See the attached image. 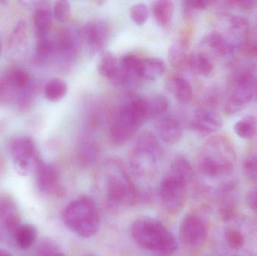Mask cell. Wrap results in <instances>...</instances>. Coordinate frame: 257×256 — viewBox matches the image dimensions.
<instances>
[{"label": "cell", "mask_w": 257, "mask_h": 256, "mask_svg": "<svg viewBox=\"0 0 257 256\" xmlns=\"http://www.w3.org/2000/svg\"><path fill=\"white\" fill-rule=\"evenodd\" d=\"M192 126L198 133L206 136L220 130L223 126V120L214 108L202 107L195 113Z\"/></svg>", "instance_id": "13"}, {"label": "cell", "mask_w": 257, "mask_h": 256, "mask_svg": "<svg viewBox=\"0 0 257 256\" xmlns=\"http://www.w3.org/2000/svg\"><path fill=\"white\" fill-rule=\"evenodd\" d=\"M99 154L100 150L96 141L85 140L79 145L78 160L82 166H91L97 161Z\"/></svg>", "instance_id": "24"}, {"label": "cell", "mask_w": 257, "mask_h": 256, "mask_svg": "<svg viewBox=\"0 0 257 256\" xmlns=\"http://www.w3.org/2000/svg\"><path fill=\"white\" fill-rule=\"evenodd\" d=\"M166 69V63L157 57L142 58L137 75L139 78L147 81H154L161 77Z\"/></svg>", "instance_id": "18"}, {"label": "cell", "mask_w": 257, "mask_h": 256, "mask_svg": "<svg viewBox=\"0 0 257 256\" xmlns=\"http://www.w3.org/2000/svg\"><path fill=\"white\" fill-rule=\"evenodd\" d=\"M188 61L191 69L202 76H210L214 72V62L205 53H196L189 58Z\"/></svg>", "instance_id": "25"}, {"label": "cell", "mask_w": 257, "mask_h": 256, "mask_svg": "<svg viewBox=\"0 0 257 256\" xmlns=\"http://www.w3.org/2000/svg\"><path fill=\"white\" fill-rule=\"evenodd\" d=\"M170 174L184 179L190 183L193 177V167L188 159L184 156H178L175 158L171 165Z\"/></svg>", "instance_id": "32"}, {"label": "cell", "mask_w": 257, "mask_h": 256, "mask_svg": "<svg viewBox=\"0 0 257 256\" xmlns=\"http://www.w3.org/2000/svg\"><path fill=\"white\" fill-rule=\"evenodd\" d=\"M84 256H97L96 255H95V254H87V255H84Z\"/></svg>", "instance_id": "45"}, {"label": "cell", "mask_w": 257, "mask_h": 256, "mask_svg": "<svg viewBox=\"0 0 257 256\" xmlns=\"http://www.w3.org/2000/svg\"><path fill=\"white\" fill-rule=\"evenodd\" d=\"M107 199L116 205L132 206L137 200V191L123 167L117 161L108 162L105 171Z\"/></svg>", "instance_id": "5"}, {"label": "cell", "mask_w": 257, "mask_h": 256, "mask_svg": "<svg viewBox=\"0 0 257 256\" xmlns=\"http://www.w3.org/2000/svg\"><path fill=\"white\" fill-rule=\"evenodd\" d=\"M55 42L57 51L66 57H72L78 49V39L71 30H62Z\"/></svg>", "instance_id": "23"}, {"label": "cell", "mask_w": 257, "mask_h": 256, "mask_svg": "<svg viewBox=\"0 0 257 256\" xmlns=\"http://www.w3.org/2000/svg\"><path fill=\"white\" fill-rule=\"evenodd\" d=\"M0 256H13L9 251L4 249H0Z\"/></svg>", "instance_id": "44"}, {"label": "cell", "mask_w": 257, "mask_h": 256, "mask_svg": "<svg viewBox=\"0 0 257 256\" xmlns=\"http://www.w3.org/2000/svg\"><path fill=\"white\" fill-rule=\"evenodd\" d=\"M226 4L229 5L231 7L238 8L242 10H251L256 7V1H234L226 2Z\"/></svg>", "instance_id": "41"}, {"label": "cell", "mask_w": 257, "mask_h": 256, "mask_svg": "<svg viewBox=\"0 0 257 256\" xmlns=\"http://www.w3.org/2000/svg\"><path fill=\"white\" fill-rule=\"evenodd\" d=\"M16 92L9 85L6 78H0V102H6Z\"/></svg>", "instance_id": "39"}, {"label": "cell", "mask_w": 257, "mask_h": 256, "mask_svg": "<svg viewBox=\"0 0 257 256\" xmlns=\"http://www.w3.org/2000/svg\"><path fill=\"white\" fill-rule=\"evenodd\" d=\"M225 239L230 249H239L244 243V237L241 231L236 229H228L225 232Z\"/></svg>", "instance_id": "36"}, {"label": "cell", "mask_w": 257, "mask_h": 256, "mask_svg": "<svg viewBox=\"0 0 257 256\" xmlns=\"http://www.w3.org/2000/svg\"><path fill=\"white\" fill-rule=\"evenodd\" d=\"M151 10L157 24L162 27H166L172 22L175 4L169 0H159L153 3Z\"/></svg>", "instance_id": "22"}, {"label": "cell", "mask_w": 257, "mask_h": 256, "mask_svg": "<svg viewBox=\"0 0 257 256\" xmlns=\"http://www.w3.org/2000/svg\"><path fill=\"white\" fill-rule=\"evenodd\" d=\"M39 39L35 53V61L38 64H44L57 52V45L55 41L47 36Z\"/></svg>", "instance_id": "29"}, {"label": "cell", "mask_w": 257, "mask_h": 256, "mask_svg": "<svg viewBox=\"0 0 257 256\" xmlns=\"http://www.w3.org/2000/svg\"><path fill=\"white\" fill-rule=\"evenodd\" d=\"M39 190L46 195H61L63 189L60 172L55 165L42 162L36 172Z\"/></svg>", "instance_id": "12"}, {"label": "cell", "mask_w": 257, "mask_h": 256, "mask_svg": "<svg viewBox=\"0 0 257 256\" xmlns=\"http://www.w3.org/2000/svg\"><path fill=\"white\" fill-rule=\"evenodd\" d=\"M68 91L66 81L61 78H55L48 81L44 88L45 96L48 101L58 102L65 97Z\"/></svg>", "instance_id": "28"}, {"label": "cell", "mask_w": 257, "mask_h": 256, "mask_svg": "<svg viewBox=\"0 0 257 256\" xmlns=\"http://www.w3.org/2000/svg\"><path fill=\"white\" fill-rule=\"evenodd\" d=\"M81 35L90 48L94 50L100 49L109 39L110 29L102 20H93L84 24Z\"/></svg>", "instance_id": "14"}, {"label": "cell", "mask_w": 257, "mask_h": 256, "mask_svg": "<svg viewBox=\"0 0 257 256\" xmlns=\"http://www.w3.org/2000/svg\"><path fill=\"white\" fill-rule=\"evenodd\" d=\"M4 77L9 85L16 93H18V91L21 93L31 83L30 75L24 69H11Z\"/></svg>", "instance_id": "31"}, {"label": "cell", "mask_w": 257, "mask_h": 256, "mask_svg": "<svg viewBox=\"0 0 257 256\" xmlns=\"http://www.w3.org/2000/svg\"><path fill=\"white\" fill-rule=\"evenodd\" d=\"M62 218L68 229L84 238L93 237L99 229L100 218L97 207L87 197L71 201L65 207Z\"/></svg>", "instance_id": "4"}, {"label": "cell", "mask_w": 257, "mask_h": 256, "mask_svg": "<svg viewBox=\"0 0 257 256\" xmlns=\"http://www.w3.org/2000/svg\"><path fill=\"white\" fill-rule=\"evenodd\" d=\"M189 182L173 174H169L163 179L160 184V197L163 207L169 213H179L187 200Z\"/></svg>", "instance_id": "9"}, {"label": "cell", "mask_w": 257, "mask_h": 256, "mask_svg": "<svg viewBox=\"0 0 257 256\" xmlns=\"http://www.w3.org/2000/svg\"><path fill=\"white\" fill-rule=\"evenodd\" d=\"M168 90L181 104H188L193 96V90L188 80L183 77H174L167 84Z\"/></svg>", "instance_id": "20"}, {"label": "cell", "mask_w": 257, "mask_h": 256, "mask_svg": "<svg viewBox=\"0 0 257 256\" xmlns=\"http://www.w3.org/2000/svg\"><path fill=\"white\" fill-rule=\"evenodd\" d=\"M130 15L132 21L136 25L142 26L149 18L150 9L145 3H136L130 8Z\"/></svg>", "instance_id": "34"}, {"label": "cell", "mask_w": 257, "mask_h": 256, "mask_svg": "<svg viewBox=\"0 0 257 256\" xmlns=\"http://www.w3.org/2000/svg\"><path fill=\"white\" fill-rule=\"evenodd\" d=\"M247 201L250 208L257 214V188L252 189L247 195Z\"/></svg>", "instance_id": "42"}, {"label": "cell", "mask_w": 257, "mask_h": 256, "mask_svg": "<svg viewBox=\"0 0 257 256\" xmlns=\"http://www.w3.org/2000/svg\"><path fill=\"white\" fill-rule=\"evenodd\" d=\"M169 106V100L163 95L153 94L143 97L144 113L146 120L161 117L167 111Z\"/></svg>", "instance_id": "19"}, {"label": "cell", "mask_w": 257, "mask_h": 256, "mask_svg": "<svg viewBox=\"0 0 257 256\" xmlns=\"http://www.w3.org/2000/svg\"><path fill=\"white\" fill-rule=\"evenodd\" d=\"M26 38H27V25L24 21H20L12 31L9 43L11 46L21 45L23 41L25 40Z\"/></svg>", "instance_id": "37"}, {"label": "cell", "mask_w": 257, "mask_h": 256, "mask_svg": "<svg viewBox=\"0 0 257 256\" xmlns=\"http://www.w3.org/2000/svg\"><path fill=\"white\" fill-rule=\"evenodd\" d=\"M243 169L246 175L257 180V152L245 158L243 162Z\"/></svg>", "instance_id": "38"}, {"label": "cell", "mask_w": 257, "mask_h": 256, "mask_svg": "<svg viewBox=\"0 0 257 256\" xmlns=\"http://www.w3.org/2000/svg\"><path fill=\"white\" fill-rule=\"evenodd\" d=\"M157 130L162 141L167 144H175L182 138V125L173 116L162 117L157 122Z\"/></svg>", "instance_id": "15"}, {"label": "cell", "mask_w": 257, "mask_h": 256, "mask_svg": "<svg viewBox=\"0 0 257 256\" xmlns=\"http://www.w3.org/2000/svg\"><path fill=\"white\" fill-rule=\"evenodd\" d=\"M233 129L239 138L251 139L257 133V119L254 116H245L235 123Z\"/></svg>", "instance_id": "30"}, {"label": "cell", "mask_w": 257, "mask_h": 256, "mask_svg": "<svg viewBox=\"0 0 257 256\" xmlns=\"http://www.w3.org/2000/svg\"><path fill=\"white\" fill-rule=\"evenodd\" d=\"M161 153V146L154 134L149 131L142 132L130 153V166L136 175L145 177L151 174Z\"/></svg>", "instance_id": "6"}, {"label": "cell", "mask_w": 257, "mask_h": 256, "mask_svg": "<svg viewBox=\"0 0 257 256\" xmlns=\"http://www.w3.org/2000/svg\"><path fill=\"white\" fill-rule=\"evenodd\" d=\"M38 232L36 227L31 224L21 225L16 231L15 244L21 249H27L31 247L36 241Z\"/></svg>", "instance_id": "26"}, {"label": "cell", "mask_w": 257, "mask_h": 256, "mask_svg": "<svg viewBox=\"0 0 257 256\" xmlns=\"http://www.w3.org/2000/svg\"><path fill=\"white\" fill-rule=\"evenodd\" d=\"M204 44L219 57H229L236 51L220 32H211L205 38Z\"/></svg>", "instance_id": "21"}, {"label": "cell", "mask_w": 257, "mask_h": 256, "mask_svg": "<svg viewBox=\"0 0 257 256\" xmlns=\"http://www.w3.org/2000/svg\"><path fill=\"white\" fill-rule=\"evenodd\" d=\"M9 153L14 161L17 173L28 176L36 173L43 161L39 158L36 144L30 137L16 136L12 138L8 144Z\"/></svg>", "instance_id": "8"}, {"label": "cell", "mask_w": 257, "mask_h": 256, "mask_svg": "<svg viewBox=\"0 0 257 256\" xmlns=\"http://www.w3.org/2000/svg\"><path fill=\"white\" fill-rule=\"evenodd\" d=\"M98 72L103 78L119 84L121 78L120 60L112 53L107 51L99 60Z\"/></svg>", "instance_id": "17"}, {"label": "cell", "mask_w": 257, "mask_h": 256, "mask_svg": "<svg viewBox=\"0 0 257 256\" xmlns=\"http://www.w3.org/2000/svg\"><path fill=\"white\" fill-rule=\"evenodd\" d=\"M235 162V151L229 140L222 136L212 137L202 149L199 168L204 175L214 178L231 174Z\"/></svg>", "instance_id": "3"}, {"label": "cell", "mask_w": 257, "mask_h": 256, "mask_svg": "<svg viewBox=\"0 0 257 256\" xmlns=\"http://www.w3.org/2000/svg\"><path fill=\"white\" fill-rule=\"evenodd\" d=\"M208 234L203 221L195 216L187 215L181 220L179 227V238L181 243L189 247H197L205 242Z\"/></svg>", "instance_id": "11"}, {"label": "cell", "mask_w": 257, "mask_h": 256, "mask_svg": "<svg viewBox=\"0 0 257 256\" xmlns=\"http://www.w3.org/2000/svg\"><path fill=\"white\" fill-rule=\"evenodd\" d=\"M212 2L205 0H190L184 3L186 12H193L194 10H204L211 6Z\"/></svg>", "instance_id": "40"}, {"label": "cell", "mask_w": 257, "mask_h": 256, "mask_svg": "<svg viewBox=\"0 0 257 256\" xmlns=\"http://www.w3.org/2000/svg\"><path fill=\"white\" fill-rule=\"evenodd\" d=\"M0 54H1V43H0Z\"/></svg>", "instance_id": "46"}, {"label": "cell", "mask_w": 257, "mask_h": 256, "mask_svg": "<svg viewBox=\"0 0 257 256\" xmlns=\"http://www.w3.org/2000/svg\"><path fill=\"white\" fill-rule=\"evenodd\" d=\"M188 45L184 39L174 42L169 49L168 60L174 67H181L187 60L188 57Z\"/></svg>", "instance_id": "27"}, {"label": "cell", "mask_w": 257, "mask_h": 256, "mask_svg": "<svg viewBox=\"0 0 257 256\" xmlns=\"http://www.w3.org/2000/svg\"><path fill=\"white\" fill-rule=\"evenodd\" d=\"M256 96L257 78L254 72L248 69H241L231 78L225 111L226 114H235Z\"/></svg>", "instance_id": "7"}, {"label": "cell", "mask_w": 257, "mask_h": 256, "mask_svg": "<svg viewBox=\"0 0 257 256\" xmlns=\"http://www.w3.org/2000/svg\"><path fill=\"white\" fill-rule=\"evenodd\" d=\"M54 18L60 23H66L69 21L72 14V6L69 2L60 0L54 3L53 10Z\"/></svg>", "instance_id": "35"}, {"label": "cell", "mask_w": 257, "mask_h": 256, "mask_svg": "<svg viewBox=\"0 0 257 256\" xmlns=\"http://www.w3.org/2000/svg\"><path fill=\"white\" fill-rule=\"evenodd\" d=\"M133 240L143 249L165 255L174 253L178 249L175 236L157 219L142 217L131 226Z\"/></svg>", "instance_id": "1"}, {"label": "cell", "mask_w": 257, "mask_h": 256, "mask_svg": "<svg viewBox=\"0 0 257 256\" xmlns=\"http://www.w3.org/2000/svg\"><path fill=\"white\" fill-rule=\"evenodd\" d=\"M145 120L143 96H126L111 122L109 131L111 143L117 146L127 143Z\"/></svg>", "instance_id": "2"}, {"label": "cell", "mask_w": 257, "mask_h": 256, "mask_svg": "<svg viewBox=\"0 0 257 256\" xmlns=\"http://www.w3.org/2000/svg\"><path fill=\"white\" fill-rule=\"evenodd\" d=\"M232 216H233V210L230 207H226L220 210V217L224 222L230 220Z\"/></svg>", "instance_id": "43"}, {"label": "cell", "mask_w": 257, "mask_h": 256, "mask_svg": "<svg viewBox=\"0 0 257 256\" xmlns=\"http://www.w3.org/2000/svg\"><path fill=\"white\" fill-rule=\"evenodd\" d=\"M33 25L39 39L45 37L52 27V13L48 2H39L33 13Z\"/></svg>", "instance_id": "16"}, {"label": "cell", "mask_w": 257, "mask_h": 256, "mask_svg": "<svg viewBox=\"0 0 257 256\" xmlns=\"http://www.w3.org/2000/svg\"><path fill=\"white\" fill-rule=\"evenodd\" d=\"M21 225L15 200L10 195L0 194V243L15 244V234Z\"/></svg>", "instance_id": "10"}, {"label": "cell", "mask_w": 257, "mask_h": 256, "mask_svg": "<svg viewBox=\"0 0 257 256\" xmlns=\"http://www.w3.org/2000/svg\"><path fill=\"white\" fill-rule=\"evenodd\" d=\"M36 256H66L61 246L50 238L40 240L36 249Z\"/></svg>", "instance_id": "33"}]
</instances>
